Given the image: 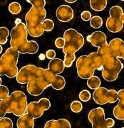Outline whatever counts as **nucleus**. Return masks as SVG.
I'll return each instance as SVG.
<instances>
[{"label": "nucleus", "instance_id": "nucleus-34", "mask_svg": "<svg viewBox=\"0 0 124 128\" xmlns=\"http://www.w3.org/2000/svg\"><path fill=\"white\" fill-rule=\"evenodd\" d=\"M81 17L82 18L83 21L88 22V21H91L93 16H92L91 13L89 11H83L81 14Z\"/></svg>", "mask_w": 124, "mask_h": 128}, {"label": "nucleus", "instance_id": "nucleus-35", "mask_svg": "<svg viewBox=\"0 0 124 128\" xmlns=\"http://www.w3.org/2000/svg\"><path fill=\"white\" fill-rule=\"evenodd\" d=\"M65 39L64 38H61V37H59V38H57L55 40V46L56 48H62L64 47L65 46Z\"/></svg>", "mask_w": 124, "mask_h": 128}, {"label": "nucleus", "instance_id": "nucleus-11", "mask_svg": "<svg viewBox=\"0 0 124 128\" xmlns=\"http://www.w3.org/2000/svg\"><path fill=\"white\" fill-rule=\"evenodd\" d=\"M56 16L60 22H68L74 18V10L69 5H61L56 9Z\"/></svg>", "mask_w": 124, "mask_h": 128}, {"label": "nucleus", "instance_id": "nucleus-6", "mask_svg": "<svg viewBox=\"0 0 124 128\" xmlns=\"http://www.w3.org/2000/svg\"><path fill=\"white\" fill-rule=\"evenodd\" d=\"M46 11L44 8L32 6L25 16V22L28 34L32 37L41 36L44 34L43 22L45 20Z\"/></svg>", "mask_w": 124, "mask_h": 128}, {"label": "nucleus", "instance_id": "nucleus-31", "mask_svg": "<svg viewBox=\"0 0 124 128\" xmlns=\"http://www.w3.org/2000/svg\"><path fill=\"white\" fill-rule=\"evenodd\" d=\"M78 96H79V99L83 102H88L90 100L91 98V92L87 90H83L82 91L80 92Z\"/></svg>", "mask_w": 124, "mask_h": 128}, {"label": "nucleus", "instance_id": "nucleus-28", "mask_svg": "<svg viewBox=\"0 0 124 128\" xmlns=\"http://www.w3.org/2000/svg\"><path fill=\"white\" fill-rule=\"evenodd\" d=\"M70 108H71V110L73 112L78 113V112H80L83 109L82 103H81L80 101L78 100L73 101V102L71 103V105H70Z\"/></svg>", "mask_w": 124, "mask_h": 128}, {"label": "nucleus", "instance_id": "nucleus-41", "mask_svg": "<svg viewBox=\"0 0 124 128\" xmlns=\"http://www.w3.org/2000/svg\"><path fill=\"white\" fill-rule=\"evenodd\" d=\"M124 128V127H123V128Z\"/></svg>", "mask_w": 124, "mask_h": 128}, {"label": "nucleus", "instance_id": "nucleus-18", "mask_svg": "<svg viewBox=\"0 0 124 128\" xmlns=\"http://www.w3.org/2000/svg\"><path fill=\"white\" fill-rule=\"evenodd\" d=\"M17 128H34V119L32 116L26 113L19 117L17 122Z\"/></svg>", "mask_w": 124, "mask_h": 128}, {"label": "nucleus", "instance_id": "nucleus-22", "mask_svg": "<svg viewBox=\"0 0 124 128\" xmlns=\"http://www.w3.org/2000/svg\"><path fill=\"white\" fill-rule=\"evenodd\" d=\"M89 3L92 9L96 12H101L105 9L108 2L107 0H91Z\"/></svg>", "mask_w": 124, "mask_h": 128}, {"label": "nucleus", "instance_id": "nucleus-10", "mask_svg": "<svg viewBox=\"0 0 124 128\" xmlns=\"http://www.w3.org/2000/svg\"><path fill=\"white\" fill-rule=\"evenodd\" d=\"M51 107V102L49 100L46 98H41L39 100L33 101L28 104L27 113L32 116L34 119L41 118L44 114V112L48 110Z\"/></svg>", "mask_w": 124, "mask_h": 128}, {"label": "nucleus", "instance_id": "nucleus-36", "mask_svg": "<svg viewBox=\"0 0 124 128\" xmlns=\"http://www.w3.org/2000/svg\"><path fill=\"white\" fill-rule=\"evenodd\" d=\"M56 52L55 50L53 49H49L46 52V57L48 59H50L51 60L55 58Z\"/></svg>", "mask_w": 124, "mask_h": 128}, {"label": "nucleus", "instance_id": "nucleus-12", "mask_svg": "<svg viewBox=\"0 0 124 128\" xmlns=\"http://www.w3.org/2000/svg\"><path fill=\"white\" fill-rule=\"evenodd\" d=\"M88 42H90L94 47L101 48L102 46L108 44L106 41V34L102 32H97L92 33L91 35H88L86 37Z\"/></svg>", "mask_w": 124, "mask_h": 128}, {"label": "nucleus", "instance_id": "nucleus-32", "mask_svg": "<svg viewBox=\"0 0 124 128\" xmlns=\"http://www.w3.org/2000/svg\"><path fill=\"white\" fill-rule=\"evenodd\" d=\"M27 2L36 8H44V6L46 5L45 0H27Z\"/></svg>", "mask_w": 124, "mask_h": 128}, {"label": "nucleus", "instance_id": "nucleus-37", "mask_svg": "<svg viewBox=\"0 0 124 128\" xmlns=\"http://www.w3.org/2000/svg\"><path fill=\"white\" fill-rule=\"evenodd\" d=\"M65 2H67V3H70V4H71V3H74V2H76V0H66Z\"/></svg>", "mask_w": 124, "mask_h": 128}, {"label": "nucleus", "instance_id": "nucleus-24", "mask_svg": "<svg viewBox=\"0 0 124 128\" xmlns=\"http://www.w3.org/2000/svg\"><path fill=\"white\" fill-rule=\"evenodd\" d=\"M101 80L96 76H92L89 79H88L87 80V86L90 89L92 90H97L98 88H100L101 86Z\"/></svg>", "mask_w": 124, "mask_h": 128}, {"label": "nucleus", "instance_id": "nucleus-27", "mask_svg": "<svg viewBox=\"0 0 124 128\" xmlns=\"http://www.w3.org/2000/svg\"><path fill=\"white\" fill-rule=\"evenodd\" d=\"M8 9H9V12L11 14H18L21 10H22V6H21V4L18 3V2H12L10 3L8 6Z\"/></svg>", "mask_w": 124, "mask_h": 128}, {"label": "nucleus", "instance_id": "nucleus-20", "mask_svg": "<svg viewBox=\"0 0 124 128\" xmlns=\"http://www.w3.org/2000/svg\"><path fill=\"white\" fill-rule=\"evenodd\" d=\"M115 121L112 118L98 120L92 124V128H110L114 126Z\"/></svg>", "mask_w": 124, "mask_h": 128}, {"label": "nucleus", "instance_id": "nucleus-5", "mask_svg": "<svg viewBox=\"0 0 124 128\" xmlns=\"http://www.w3.org/2000/svg\"><path fill=\"white\" fill-rule=\"evenodd\" d=\"M64 38L65 39V46L63 48V52L64 54L65 67H71L76 60L75 53L80 50L84 44V38L74 28H69L66 30L64 34Z\"/></svg>", "mask_w": 124, "mask_h": 128}, {"label": "nucleus", "instance_id": "nucleus-17", "mask_svg": "<svg viewBox=\"0 0 124 128\" xmlns=\"http://www.w3.org/2000/svg\"><path fill=\"white\" fill-rule=\"evenodd\" d=\"M44 128H71V125L68 120L61 118L57 120H49L45 124Z\"/></svg>", "mask_w": 124, "mask_h": 128}, {"label": "nucleus", "instance_id": "nucleus-23", "mask_svg": "<svg viewBox=\"0 0 124 128\" xmlns=\"http://www.w3.org/2000/svg\"><path fill=\"white\" fill-rule=\"evenodd\" d=\"M66 85V80L65 78L61 76H56L54 82L52 83L51 87L54 90H61L65 87Z\"/></svg>", "mask_w": 124, "mask_h": 128}, {"label": "nucleus", "instance_id": "nucleus-9", "mask_svg": "<svg viewBox=\"0 0 124 128\" xmlns=\"http://www.w3.org/2000/svg\"><path fill=\"white\" fill-rule=\"evenodd\" d=\"M93 98L95 102L98 105H105L106 103H114L118 99V92L115 90H108L105 88H99L94 90Z\"/></svg>", "mask_w": 124, "mask_h": 128}, {"label": "nucleus", "instance_id": "nucleus-21", "mask_svg": "<svg viewBox=\"0 0 124 128\" xmlns=\"http://www.w3.org/2000/svg\"><path fill=\"white\" fill-rule=\"evenodd\" d=\"M88 56L91 60V62L95 70H103V59L101 56L97 52L91 53Z\"/></svg>", "mask_w": 124, "mask_h": 128}, {"label": "nucleus", "instance_id": "nucleus-8", "mask_svg": "<svg viewBox=\"0 0 124 128\" xmlns=\"http://www.w3.org/2000/svg\"><path fill=\"white\" fill-rule=\"evenodd\" d=\"M76 70L78 76L82 79H89L94 76L95 68L88 56H81L76 60Z\"/></svg>", "mask_w": 124, "mask_h": 128}, {"label": "nucleus", "instance_id": "nucleus-40", "mask_svg": "<svg viewBox=\"0 0 124 128\" xmlns=\"http://www.w3.org/2000/svg\"><path fill=\"white\" fill-rule=\"evenodd\" d=\"M0 48H1V50H0V53H2V45H1V46H0Z\"/></svg>", "mask_w": 124, "mask_h": 128}, {"label": "nucleus", "instance_id": "nucleus-33", "mask_svg": "<svg viewBox=\"0 0 124 128\" xmlns=\"http://www.w3.org/2000/svg\"><path fill=\"white\" fill-rule=\"evenodd\" d=\"M9 89L8 88L5 86H0V99L4 100L5 98H7V97H9Z\"/></svg>", "mask_w": 124, "mask_h": 128}, {"label": "nucleus", "instance_id": "nucleus-38", "mask_svg": "<svg viewBox=\"0 0 124 128\" xmlns=\"http://www.w3.org/2000/svg\"><path fill=\"white\" fill-rule=\"evenodd\" d=\"M120 20H121V21H122V22L124 23V13H123L122 15L120 16Z\"/></svg>", "mask_w": 124, "mask_h": 128}, {"label": "nucleus", "instance_id": "nucleus-16", "mask_svg": "<svg viewBox=\"0 0 124 128\" xmlns=\"http://www.w3.org/2000/svg\"><path fill=\"white\" fill-rule=\"evenodd\" d=\"M65 65L64 60L60 58H54L51 60L48 66V69L56 76H59L64 70Z\"/></svg>", "mask_w": 124, "mask_h": 128}, {"label": "nucleus", "instance_id": "nucleus-39", "mask_svg": "<svg viewBox=\"0 0 124 128\" xmlns=\"http://www.w3.org/2000/svg\"><path fill=\"white\" fill-rule=\"evenodd\" d=\"M121 58L124 60V47H123V52H122V56H121Z\"/></svg>", "mask_w": 124, "mask_h": 128}, {"label": "nucleus", "instance_id": "nucleus-1", "mask_svg": "<svg viewBox=\"0 0 124 128\" xmlns=\"http://www.w3.org/2000/svg\"><path fill=\"white\" fill-rule=\"evenodd\" d=\"M56 76L49 69L27 65L19 70L16 78L19 84H27V89L30 95L39 96L45 89L51 86Z\"/></svg>", "mask_w": 124, "mask_h": 128}, {"label": "nucleus", "instance_id": "nucleus-19", "mask_svg": "<svg viewBox=\"0 0 124 128\" xmlns=\"http://www.w3.org/2000/svg\"><path fill=\"white\" fill-rule=\"evenodd\" d=\"M88 118L91 124L98 120L105 119V111L101 107L94 108L89 112Z\"/></svg>", "mask_w": 124, "mask_h": 128}, {"label": "nucleus", "instance_id": "nucleus-4", "mask_svg": "<svg viewBox=\"0 0 124 128\" xmlns=\"http://www.w3.org/2000/svg\"><path fill=\"white\" fill-rule=\"evenodd\" d=\"M27 98L24 92L14 91L9 97L0 102V117L4 118L7 113H13L21 117L26 114L27 109Z\"/></svg>", "mask_w": 124, "mask_h": 128}, {"label": "nucleus", "instance_id": "nucleus-2", "mask_svg": "<svg viewBox=\"0 0 124 128\" xmlns=\"http://www.w3.org/2000/svg\"><path fill=\"white\" fill-rule=\"evenodd\" d=\"M27 26L23 22L16 24L10 33L11 47L22 54H35L39 50V45L35 41H28Z\"/></svg>", "mask_w": 124, "mask_h": 128}, {"label": "nucleus", "instance_id": "nucleus-3", "mask_svg": "<svg viewBox=\"0 0 124 128\" xmlns=\"http://www.w3.org/2000/svg\"><path fill=\"white\" fill-rule=\"evenodd\" d=\"M97 53L103 59V78L108 82L115 81L123 68V64L114 56L108 44L98 48Z\"/></svg>", "mask_w": 124, "mask_h": 128}, {"label": "nucleus", "instance_id": "nucleus-15", "mask_svg": "<svg viewBox=\"0 0 124 128\" xmlns=\"http://www.w3.org/2000/svg\"><path fill=\"white\" fill-rule=\"evenodd\" d=\"M108 45L110 46V50L114 56L117 58H121L122 52L124 47V41L120 38H116L112 39L108 44Z\"/></svg>", "mask_w": 124, "mask_h": 128}, {"label": "nucleus", "instance_id": "nucleus-30", "mask_svg": "<svg viewBox=\"0 0 124 128\" xmlns=\"http://www.w3.org/2000/svg\"><path fill=\"white\" fill-rule=\"evenodd\" d=\"M43 27L44 32H51L54 27V23L51 19H45L43 22Z\"/></svg>", "mask_w": 124, "mask_h": 128}, {"label": "nucleus", "instance_id": "nucleus-14", "mask_svg": "<svg viewBox=\"0 0 124 128\" xmlns=\"http://www.w3.org/2000/svg\"><path fill=\"white\" fill-rule=\"evenodd\" d=\"M118 103L113 108V115L116 119L124 120V89L118 91Z\"/></svg>", "mask_w": 124, "mask_h": 128}, {"label": "nucleus", "instance_id": "nucleus-25", "mask_svg": "<svg viewBox=\"0 0 124 128\" xmlns=\"http://www.w3.org/2000/svg\"><path fill=\"white\" fill-rule=\"evenodd\" d=\"M9 35V29L7 27H0V44L4 45L7 42V38Z\"/></svg>", "mask_w": 124, "mask_h": 128}, {"label": "nucleus", "instance_id": "nucleus-13", "mask_svg": "<svg viewBox=\"0 0 124 128\" xmlns=\"http://www.w3.org/2000/svg\"><path fill=\"white\" fill-rule=\"evenodd\" d=\"M106 27L112 33L120 32L123 27V22L120 20V16H110L106 20Z\"/></svg>", "mask_w": 124, "mask_h": 128}, {"label": "nucleus", "instance_id": "nucleus-7", "mask_svg": "<svg viewBox=\"0 0 124 128\" xmlns=\"http://www.w3.org/2000/svg\"><path fill=\"white\" fill-rule=\"evenodd\" d=\"M19 52L10 47L7 48L0 58V75L7 76L8 78L17 77L19 70L18 64Z\"/></svg>", "mask_w": 124, "mask_h": 128}, {"label": "nucleus", "instance_id": "nucleus-26", "mask_svg": "<svg viewBox=\"0 0 124 128\" xmlns=\"http://www.w3.org/2000/svg\"><path fill=\"white\" fill-rule=\"evenodd\" d=\"M90 25L94 28H99L103 25V19L99 16H93L90 21Z\"/></svg>", "mask_w": 124, "mask_h": 128}, {"label": "nucleus", "instance_id": "nucleus-29", "mask_svg": "<svg viewBox=\"0 0 124 128\" xmlns=\"http://www.w3.org/2000/svg\"><path fill=\"white\" fill-rule=\"evenodd\" d=\"M0 128H13V122L9 118H2L0 120Z\"/></svg>", "mask_w": 124, "mask_h": 128}]
</instances>
